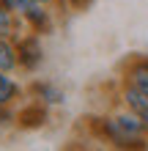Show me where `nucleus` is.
<instances>
[{"label":"nucleus","instance_id":"obj_1","mask_svg":"<svg viewBox=\"0 0 148 151\" xmlns=\"http://www.w3.org/2000/svg\"><path fill=\"white\" fill-rule=\"evenodd\" d=\"M91 132L102 143H110L115 148H145L148 146V132L143 127V121L126 104H121V110H112V113L93 118Z\"/></svg>","mask_w":148,"mask_h":151},{"label":"nucleus","instance_id":"obj_2","mask_svg":"<svg viewBox=\"0 0 148 151\" xmlns=\"http://www.w3.org/2000/svg\"><path fill=\"white\" fill-rule=\"evenodd\" d=\"M14 41H16V55H19V69L22 72H36L41 66V60H44L41 33L28 30V33H19Z\"/></svg>","mask_w":148,"mask_h":151},{"label":"nucleus","instance_id":"obj_3","mask_svg":"<svg viewBox=\"0 0 148 151\" xmlns=\"http://www.w3.org/2000/svg\"><path fill=\"white\" fill-rule=\"evenodd\" d=\"M121 85H132L148 93V55H132L121 66Z\"/></svg>","mask_w":148,"mask_h":151},{"label":"nucleus","instance_id":"obj_4","mask_svg":"<svg viewBox=\"0 0 148 151\" xmlns=\"http://www.w3.org/2000/svg\"><path fill=\"white\" fill-rule=\"evenodd\" d=\"M22 22H25V30H36V33H49L52 30V8L49 6H41V3H30L22 14Z\"/></svg>","mask_w":148,"mask_h":151},{"label":"nucleus","instance_id":"obj_5","mask_svg":"<svg viewBox=\"0 0 148 151\" xmlns=\"http://www.w3.org/2000/svg\"><path fill=\"white\" fill-rule=\"evenodd\" d=\"M118 99H121V104H126L132 113H137V118L143 121V127L148 132V93L137 91V88H132V85H121Z\"/></svg>","mask_w":148,"mask_h":151},{"label":"nucleus","instance_id":"obj_6","mask_svg":"<svg viewBox=\"0 0 148 151\" xmlns=\"http://www.w3.org/2000/svg\"><path fill=\"white\" fill-rule=\"evenodd\" d=\"M25 88L11 77V72H3L0 69V107H14L16 99H22Z\"/></svg>","mask_w":148,"mask_h":151},{"label":"nucleus","instance_id":"obj_7","mask_svg":"<svg viewBox=\"0 0 148 151\" xmlns=\"http://www.w3.org/2000/svg\"><path fill=\"white\" fill-rule=\"evenodd\" d=\"M22 28H25L22 17L14 14L11 8H6L3 3H0V39H16Z\"/></svg>","mask_w":148,"mask_h":151},{"label":"nucleus","instance_id":"obj_8","mask_svg":"<svg viewBox=\"0 0 148 151\" xmlns=\"http://www.w3.org/2000/svg\"><path fill=\"white\" fill-rule=\"evenodd\" d=\"M30 99H36L41 104H60L63 102V91H60L58 85H52V83H33L30 85Z\"/></svg>","mask_w":148,"mask_h":151},{"label":"nucleus","instance_id":"obj_9","mask_svg":"<svg viewBox=\"0 0 148 151\" xmlns=\"http://www.w3.org/2000/svg\"><path fill=\"white\" fill-rule=\"evenodd\" d=\"M0 69L3 72L19 69V55H16V41L14 39H0Z\"/></svg>","mask_w":148,"mask_h":151},{"label":"nucleus","instance_id":"obj_10","mask_svg":"<svg viewBox=\"0 0 148 151\" xmlns=\"http://www.w3.org/2000/svg\"><path fill=\"white\" fill-rule=\"evenodd\" d=\"M44 118H47V110H44V104L36 102V99L30 102L28 110H19V113H16V121H19L22 127H39V124H44Z\"/></svg>","mask_w":148,"mask_h":151},{"label":"nucleus","instance_id":"obj_11","mask_svg":"<svg viewBox=\"0 0 148 151\" xmlns=\"http://www.w3.org/2000/svg\"><path fill=\"white\" fill-rule=\"evenodd\" d=\"M0 3H3L6 8H11L14 14H19V17H22V14H25V8L30 6V0H0Z\"/></svg>","mask_w":148,"mask_h":151},{"label":"nucleus","instance_id":"obj_12","mask_svg":"<svg viewBox=\"0 0 148 151\" xmlns=\"http://www.w3.org/2000/svg\"><path fill=\"white\" fill-rule=\"evenodd\" d=\"M30 3H41V6H60V3H63V0H30Z\"/></svg>","mask_w":148,"mask_h":151}]
</instances>
